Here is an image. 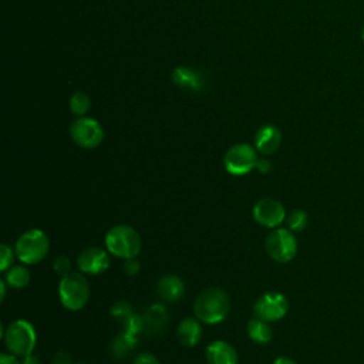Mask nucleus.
I'll return each instance as SVG.
<instances>
[{"label": "nucleus", "mask_w": 364, "mask_h": 364, "mask_svg": "<svg viewBox=\"0 0 364 364\" xmlns=\"http://www.w3.org/2000/svg\"><path fill=\"white\" fill-rule=\"evenodd\" d=\"M230 310V299L220 287H209L202 290L195 303V316L205 324H216L223 321Z\"/></svg>", "instance_id": "1"}, {"label": "nucleus", "mask_w": 364, "mask_h": 364, "mask_svg": "<svg viewBox=\"0 0 364 364\" xmlns=\"http://www.w3.org/2000/svg\"><path fill=\"white\" fill-rule=\"evenodd\" d=\"M105 246L111 255L125 260L139 255L142 240L134 228L127 225H117L107 232Z\"/></svg>", "instance_id": "2"}, {"label": "nucleus", "mask_w": 364, "mask_h": 364, "mask_svg": "<svg viewBox=\"0 0 364 364\" xmlns=\"http://www.w3.org/2000/svg\"><path fill=\"white\" fill-rule=\"evenodd\" d=\"M90 294V283L84 274L78 272H70L61 277L58 284V296L65 309L71 311L81 310L87 304Z\"/></svg>", "instance_id": "3"}, {"label": "nucleus", "mask_w": 364, "mask_h": 364, "mask_svg": "<svg viewBox=\"0 0 364 364\" xmlns=\"http://www.w3.org/2000/svg\"><path fill=\"white\" fill-rule=\"evenodd\" d=\"M3 338L9 353L16 357H26L31 354L37 344V333L33 324L27 320L11 321L6 327Z\"/></svg>", "instance_id": "4"}, {"label": "nucleus", "mask_w": 364, "mask_h": 364, "mask_svg": "<svg viewBox=\"0 0 364 364\" xmlns=\"http://www.w3.org/2000/svg\"><path fill=\"white\" fill-rule=\"evenodd\" d=\"M50 250V242L47 235L40 229L26 230L16 242V256L26 264L40 263Z\"/></svg>", "instance_id": "5"}, {"label": "nucleus", "mask_w": 364, "mask_h": 364, "mask_svg": "<svg viewBox=\"0 0 364 364\" xmlns=\"http://www.w3.org/2000/svg\"><path fill=\"white\" fill-rule=\"evenodd\" d=\"M70 136L80 148L94 149L104 139V128L97 119L84 115L71 122Z\"/></svg>", "instance_id": "6"}, {"label": "nucleus", "mask_w": 364, "mask_h": 364, "mask_svg": "<svg viewBox=\"0 0 364 364\" xmlns=\"http://www.w3.org/2000/svg\"><path fill=\"white\" fill-rule=\"evenodd\" d=\"M257 151L246 142L230 146L223 156V166L232 175H246L256 168Z\"/></svg>", "instance_id": "7"}, {"label": "nucleus", "mask_w": 364, "mask_h": 364, "mask_svg": "<svg viewBox=\"0 0 364 364\" xmlns=\"http://www.w3.org/2000/svg\"><path fill=\"white\" fill-rule=\"evenodd\" d=\"M264 247L273 260L286 263L290 262L297 253V239L290 229L280 228L267 235Z\"/></svg>", "instance_id": "8"}, {"label": "nucleus", "mask_w": 364, "mask_h": 364, "mask_svg": "<svg viewBox=\"0 0 364 364\" xmlns=\"http://www.w3.org/2000/svg\"><path fill=\"white\" fill-rule=\"evenodd\" d=\"M289 311V300L279 291H267L262 294L253 306L255 317L264 321H277L283 318Z\"/></svg>", "instance_id": "9"}, {"label": "nucleus", "mask_w": 364, "mask_h": 364, "mask_svg": "<svg viewBox=\"0 0 364 364\" xmlns=\"http://www.w3.org/2000/svg\"><path fill=\"white\" fill-rule=\"evenodd\" d=\"M253 218L262 226L277 228L286 219V209L277 199L262 198L253 206Z\"/></svg>", "instance_id": "10"}, {"label": "nucleus", "mask_w": 364, "mask_h": 364, "mask_svg": "<svg viewBox=\"0 0 364 364\" xmlns=\"http://www.w3.org/2000/svg\"><path fill=\"white\" fill-rule=\"evenodd\" d=\"M109 263V252L98 246L87 247L80 253L77 259V266L80 272L87 274H100L108 269Z\"/></svg>", "instance_id": "11"}, {"label": "nucleus", "mask_w": 364, "mask_h": 364, "mask_svg": "<svg viewBox=\"0 0 364 364\" xmlns=\"http://www.w3.org/2000/svg\"><path fill=\"white\" fill-rule=\"evenodd\" d=\"M282 144V132L276 125L266 124L255 135V148L263 155H272Z\"/></svg>", "instance_id": "12"}, {"label": "nucleus", "mask_w": 364, "mask_h": 364, "mask_svg": "<svg viewBox=\"0 0 364 364\" xmlns=\"http://www.w3.org/2000/svg\"><path fill=\"white\" fill-rule=\"evenodd\" d=\"M208 364H239V355L232 344L223 340L212 341L206 348Z\"/></svg>", "instance_id": "13"}, {"label": "nucleus", "mask_w": 364, "mask_h": 364, "mask_svg": "<svg viewBox=\"0 0 364 364\" xmlns=\"http://www.w3.org/2000/svg\"><path fill=\"white\" fill-rule=\"evenodd\" d=\"M156 293L165 301L175 303L185 293V283L176 274H164L156 283Z\"/></svg>", "instance_id": "14"}, {"label": "nucleus", "mask_w": 364, "mask_h": 364, "mask_svg": "<svg viewBox=\"0 0 364 364\" xmlns=\"http://www.w3.org/2000/svg\"><path fill=\"white\" fill-rule=\"evenodd\" d=\"M200 320L196 317H185L183 320L179 321L178 328H176V337L178 341L183 347H193L196 346L200 338H202V326Z\"/></svg>", "instance_id": "15"}, {"label": "nucleus", "mask_w": 364, "mask_h": 364, "mask_svg": "<svg viewBox=\"0 0 364 364\" xmlns=\"http://www.w3.org/2000/svg\"><path fill=\"white\" fill-rule=\"evenodd\" d=\"M173 82L185 90L198 91L202 87V78L198 71L189 68V67H178L172 73Z\"/></svg>", "instance_id": "16"}, {"label": "nucleus", "mask_w": 364, "mask_h": 364, "mask_svg": "<svg viewBox=\"0 0 364 364\" xmlns=\"http://www.w3.org/2000/svg\"><path fill=\"white\" fill-rule=\"evenodd\" d=\"M246 331L250 340H253L257 344H266L273 337V330L269 326V321H264L259 317H253L247 321Z\"/></svg>", "instance_id": "17"}, {"label": "nucleus", "mask_w": 364, "mask_h": 364, "mask_svg": "<svg viewBox=\"0 0 364 364\" xmlns=\"http://www.w3.org/2000/svg\"><path fill=\"white\" fill-rule=\"evenodd\" d=\"M4 280L14 289H23L30 283V272L24 266H13L6 270Z\"/></svg>", "instance_id": "18"}, {"label": "nucleus", "mask_w": 364, "mask_h": 364, "mask_svg": "<svg viewBox=\"0 0 364 364\" xmlns=\"http://www.w3.org/2000/svg\"><path fill=\"white\" fill-rule=\"evenodd\" d=\"M68 105H70V111L74 115L84 117L91 108V98L84 91H75L74 94H71Z\"/></svg>", "instance_id": "19"}, {"label": "nucleus", "mask_w": 364, "mask_h": 364, "mask_svg": "<svg viewBox=\"0 0 364 364\" xmlns=\"http://www.w3.org/2000/svg\"><path fill=\"white\" fill-rule=\"evenodd\" d=\"M132 346H134V341L128 333L119 334L112 340V344H111L112 355L117 358H122L131 353Z\"/></svg>", "instance_id": "20"}, {"label": "nucleus", "mask_w": 364, "mask_h": 364, "mask_svg": "<svg viewBox=\"0 0 364 364\" xmlns=\"http://www.w3.org/2000/svg\"><path fill=\"white\" fill-rule=\"evenodd\" d=\"M286 220L287 229H290L291 232H301L309 223V216L303 209H294L286 216Z\"/></svg>", "instance_id": "21"}, {"label": "nucleus", "mask_w": 364, "mask_h": 364, "mask_svg": "<svg viewBox=\"0 0 364 364\" xmlns=\"http://www.w3.org/2000/svg\"><path fill=\"white\" fill-rule=\"evenodd\" d=\"M14 253L16 252H13V249L9 245L3 243L0 246V270L1 272H6L11 266L13 259H14Z\"/></svg>", "instance_id": "22"}, {"label": "nucleus", "mask_w": 364, "mask_h": 364, "mask_svg": "<svg viewBox=\"0 0 364 364\" xmlns=\"http://www.w3.org/2000/svg\"><path fill=\"white\" fill-rule=\"evenodd\" d=\"M53 269H54L55 273H58L61 276H65L71 272V262L67 256L60 255L53 260Z\"/></svg>", "instance_id": "23"}, {"label": "nucleus", "mask_w": 364, "mask_h": 364, "mask_svg": "<svg viewBox=\"0 0 364 364\" xmlns=\"http://www.w3.org/2000/svg\"><path fill=\"white\" fill-rule=\"evenodd\" d=\"M124 272H125V274H128V276H135V274L139 272V262L136 260V257L125 259Z\"/></svg>", "instance_id": "24"}, {"label": "nucleus", "mask_w": 364, "mask_h": 364, "mask_svg": "<svg viewBox=\"0 0 364 364\" xmlns=\"http://www.w3.org/2000/svg\"><path fill=\"white\" fill-rule=\"evenodd\" d=\"M134 364H161V361L151 353H141L136 355Z\"/></svg>", "instance_id": "25"}, {"label": "nucleus", "mask_w": 364, "mask_h": 364, "mask_svg": "<svg viewBox=\"0 0 364 364\" xmlns=\"http://www.w3.org/2000/svg\"><path fill=\"white\" fill-rule=\"evenodd\" d=\"M53 364H73V360L65 350H58L53 357Z\"/></svg>", "instance_id": "26"}, {"label": "nucleus", "mask_w": 364, "mask_h": 364, "mask_svg": "<svg viewBox=\"0 0 364 364\" xmlns=\"http://www.w3.org/2000/svg\"><path fill=\"white\" fill-rule=\"evenodd\" d=\"M256 169H257L260 173H267V172H270V169H272V162H270L269 159H266V158H262V159L257 161Z\"/></svg>", "instance_id": "27"}, {"label": "nucleus", "mask_w": 364, "mask_h": 364, "mask_svg": "<svg viewBox=\"0 0 364 364\" xmlns=\"http://www.w3.org/2000/svg\"><path fill=\"white\" fill-rule=\"evenodd\" d=\"M0 364H21V361L10 353H1L0 354Z\"/></svg>", "instance_id": "28"}, {"label": "nucleus", "mask_w": 364, "mask_h": 364, "mask_svg": "<svg viewBox=\"0 0 364 364\" xmlns=\"http://www.w3.org/2000/svg\"><path fill=\"white\" fill-rule=\"evenodd\" d=\"M20 361H21V364H40L38 357L33 355V353L28 354V355H26V357H21Z\"/></svg>", "instance_id": "29"}, {"label": "nucleus", "mask_w": 364, "mask_h": 364, "mask_svg": "<svg viewBox=\"0 0 364 364\" xmlns=\"http://www.w3.org/2000/svg\"><path fill=\"white\" fill-rule=\"evenodd\" d=\"M273 364H297V363H296L294 360L289 358V357L282 355V357H277V358L273 361Z\"/></svg>", "instance_id": "30"}, {"label": "nucleus", "mask_w": 364, "mask_h": 364, "mask_svg": "<svg viewBox=\"0 0 364 364\" xmlns=\"http://www.w3.org/2000/svg\"><path fill=\"white\" fill-rule=\"evenodd\" d=\"M6 280L3 279L1 282H0V293H1V296H0V300L3 301L4 300V297H6Z\"/></svg>", "instance_id": "31"}, {"label": "nucleus", "mask_w": 364, "mask_h": 364, "mask_svg": "<svg viewBox=\"0 0 364 364\" xmlns=\"http://www.w3.org/2000/svg\"><path fill=\"white\" fill-rule=\"evenodd\" d=\"M361 38H363V41H364V27H363V30H361Z\"/></svg>", "instance_id": "32"}]
</instances>
